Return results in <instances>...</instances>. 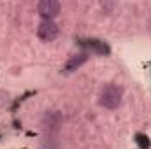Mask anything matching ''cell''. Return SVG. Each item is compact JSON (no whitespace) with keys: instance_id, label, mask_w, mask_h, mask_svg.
Here are the masks:
<instances>
[{"instance_id":"3957f363","label":"cell","mask_w":151,"mask_h":149,"mask_svg":"<svg viewBox=\"0 0 151 149\" xmlns=\"http://www.w3.org/2000/svg\"><path fill=\"white\" fill-rule=\"evenodd\" d=\"M58 34H60V28H58V25H56L55 21L42 19L40 25H39V28H37L39 39L44 40V42H51V40H55V39L58 37Z\"/></svg>"},{"instance_id":"5b68a950","label":"cell","mask_w":151,"mask_h":149,"mask_svg":"<svg viewBox=\"0 0 151 149\" xmlns=\"http://www.w3.org/2000/svg\"><path fill=\"white\" fill-rule=\"evenodd\" d=\"M88 58H90V53H88V51H83V53L72 54V56L69 58L67 65H65V72H74V70H77L81 65H84V63H86V60H88Z\"/></svg>"},{"instance_id":"7a4b0ae2","label":"cell","mask_w":151,"mask_h":149,"mask_svg":"<svg viewBox=\"0 0 151 149\" xmlns=\"http://www.w3.org/2000/svg\"><path fill=\"white\" fill-rule=\"evenodd\" d=\"M62 121H63V116H62L60 111H46L44 116L40 117V128L47 135H55L60 130Z\"/></svg>"},{"instance_id":"277c9868","label":"cell","mask_w":151,"mask_h":149,"mask_svg":"<svg viewBox=\"0 0 151 149\" xmlns=\"http://www.w3.org/2000/svg\"><path fill=\"white\" fill-rule=\"evenodd\" d=\"M60 9H62L60 2H56V0H42L37 5L39 14L47 21H53V18H56L60 14Z\"/></svg>"},{"instance_id":"6da1fadb","label":"cell","mask_w":151,"mask_h":149,"mask_svg":"<svg viewBox=\"0 0 151 149\" xmlns=\"http://www.w3.org/2000/svg\"><path fill=\"white\" fill-rule=\"evenodd\" d=\"M121 100H123V88L114 84V82H109L102 88L100 91V105L113 111V109H118L121 105Z\"/></svg>"},{"instance_id":"8992f818","label":"cell","mask_w":151,"mask_h":149,"mask_svg":"<svg viewBox=\"0 0 151 149\" xmlns=\"http://www.w3.org/2000/svg\"><path fill=\"white\" fill-rule=\"evenodd\" d=\"M86 42H90V44H88L90 54H91V51H93V53H109L107 46H106L104 42H100V40H86Z\"/></svg>"},{"instance_id":"52a82bcc","label":"cell","mask_w":151,"mask_h":149,"mask_svg":"<svg viewBox=\"0 0 151 149\" xmlns=\"http://www.w3.org/2000/svg\"><path fill=\"white\" fill-rule=\"evenodd\" d=\"M40 148L42 149H58V142L53 135H47L42 142H40Z\"/></svg>"}]
</instances>
